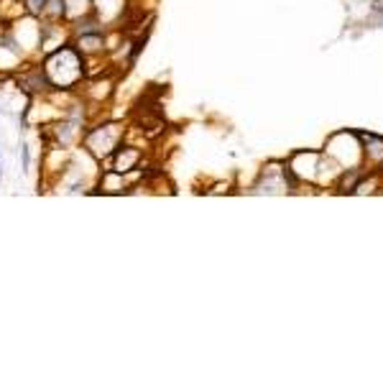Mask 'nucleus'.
Here are the masks:
<instances>
[{
    "label": "nucleus",
    "instance_id": "nucleus-2",
    "mask_svg": "<svg viewBox=\"0 0 383 383\" xmlns=\"http://www.w3.org/2000/svg\"><path fill=\"white\" fill-rule=\"evenodd\" d=\"M120 138H123V125L105 123V125H97L92 130H87L84 148L92 153L95 159H107V156H112V151L120 146Z\"/></svg>",
    "mask_w": 383,
    "mask_h": 383
},
{
    "label": "nucleus",
    "instance_id": "nucleus-5",
    "mask_svg": "<svg viewBox=\"0 0 383 383\" xmlns=\"http://www.w3.org/2000/svg\"><path fill=\"white\" fill-rule=\"evenodd\" d=\"M20 156H23V171L28 169V146L23 143V146H20Z\"/></svg>",
    "mask_w": 383,
    "mask_h": 383
},
{
    "label": "nucleus",
    "instance_id": "nucleus-1",
    "mask_svg": "<svg viewBox=\"0 0 383 383\" xmlns=\"http://www.w3.org/2000/svg\"><path fill=\"white\" fill-rule=\"evenodd\" d=\"M43 72H46L51 87L72 89L84 77V59L74 46H61L43 61Z\"/></svg>",
    "mask_w": 383,
    "mask_h": 383
},
{
    "label": "nucleus",
    "instance_id": "nucleus-4",
    "mask_svg": "<svg viewBox=\"0 0 383 383\" xmlns=\"http://www.w3.org/2000/svg\"><path fill=\"white\" fill-rule=\"evenodd\" d=\"M74 49L82 56H97L105 51V33L95 31V33H79L74 36Z\"/></svg>",
    "mask_w": 383,
    "mask_h": 383
},
{
    "label": "nucleus",
    "instance_id": "nucleus-6",
    "mask_svg": "<svg viewBox=\"0 0 383 383\" xmlns=\"http://www.w3.org/2000/svg\"><path fill=\"white\" fill-rule=\"evenodd\" d=\"M0 176H3V161H0Z\"/></svg>",
    "mask_w": 383,
    "mask_h": 383
},
{
    "label": "nucleus",
    "instance_id": "nucleus-3",
    "mask_svg": "<svg viewBox=\"0 0 383 383\" xmlns=\"http://www.w3.org/2000/svg\"><path fill=\"white\" fill-rule=\"evenodd\" d=\"M138 161H141V151L133 148V146H118L112 151V171H118V174L136 169Z\"/></svg>",
    "mask_w": 383,
    "mask_h": 383
}]
</instances>
